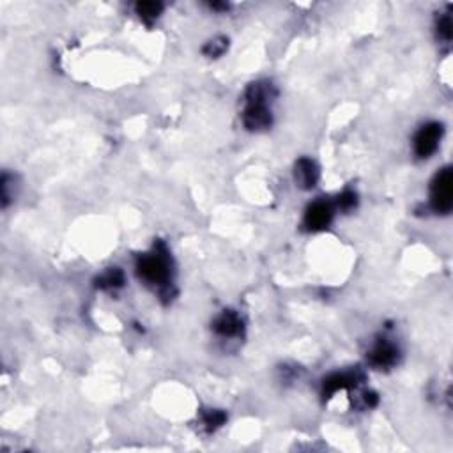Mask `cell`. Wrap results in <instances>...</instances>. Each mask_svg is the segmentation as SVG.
Masks as SVG:
<instances>
[{
  "label": "cell",
  "mask_w": 453,
  "mask_h": 453,
  "mask_svg": "<svg viewBox=\"0 0 453 453\" xmlns=\"http://www.w3.org/2000/svg\"><path fill=\"white\" fill-rule=\"evenodd\" d=\"M335 208L331 202L326 201H317L306 209L305 220H303V225L306 227V230H324L326 227H330L331 220H333Z\"/></svg>",
  "instance_id": "obj_6"
},
{
  "label": "cell",
  "mask_w": 453,
  "mask_h": 453,
  "mask_svg": "<svg viewBox=\"0 0 453 453\" xmlns=\"http://www.w3.org/2000/svg\"><path fill=\"white\" fill-rule=\"evenodd\" d=\"M363 381V374L358 370H349V372H337L326 377L323 383V397L331 398L335 393L342 390H356L358 384Z\"/></svg>",
  "instance_id": "obj_4"
},
{
  "label": "cell",
  "mask_w": 453,
  "mask_h": 453,
  "mask_svg": "<svg viewBox=\"0 0 453 453\" xmlns=\"http://www.w3.org/2000/svg\"><path fill=\"white\" fill-rule=\"evenodd\" d=\"M137 271L140 278H144L147 284L160 285L167 289L170 284V257L165 245L158 242L151 253H145L137 262Z\"/></svg>",
  "instance_id": "obj_1"
},
{
  "label": "cell",
  "mask_w": 453,
  "mask_h": 453,
  "mask_svg": "<svg viewBox=\"0 0 453 453\" xmlns=\"http://www.w3.org/2000/svg\"><path fill=\"white\" fill-rule=\"evenodd\" d=\"M437 34H440V38L444 39V41H450L452 39V20L448 14L441 18L440 23H437Z\"/></svg>",
  "instance_id": "obj_15"
},
{
  "label": "cell",
  "mask_w": 453,
  "mask_h": 453,
  "mask_svg": "<svg viewBox=\"0 0 453 453\" xmlns=\"http://www.w3.org/2000/svg\"><path fill=\"white\" fill-rule=\"evenodd\" d=\"M124 285V273L119 267H110L98 278V287L103 291H116Z\"/></svg>",
  "instance_id": "obj_10"
},
{
  "label": "cell",
  "mask_w": 453,
  "mask_h": 453,
  "mask_svg": "<svg viewBox=\"0 0 453 453\" xmlns=\"http://www.w3.org/2000/svg\"><path fill=\"white\" fill-rule=\"evenodd\" d=\"M337 204L342 211H351V209H354L356 204H358V195L352 190H345L344 194L338 197Z\"/></svg>",
  "instance_id": "obj_14"
},
{
  "label": "cell",
  "mask_w": 453,
  "mask_h": 453,
  "mask_svg": "<svg viewBox=\"0 0 453 453\" xmlns=\"http://www.w3.org/2000/svg\"><path fill=\"white\" fill-rule=\"evenodd\" d=\"M225 413L220 411V409H211V411H206L204 415H202V427H204V430H208V432H213V430L220 429V427L225 423Z\"/></svg>",
  "instance_id": "obj_11"
},
{
  "label": "cell",
  "mask_w": 453,
  "mask_h": 453,
  "mask_svg": "<svg viewBox=\"0 0 453 453\" xmlns=\"http://www.w3.org/2000/svg\"><path fill=\"white\" fill-rule=\"evenodd\" d=\"M227 46H228V41L225 38L213 39V41H209L208 45L204 46V55L211 57V59H216V57H220L225 53Z\"/></svg>",
  "instance_id": "obj_13"
},
{
  "label": "cell",
  "mask_w": 453,
  "mask_h": 453,
  "mask_svg": "<svg viewBox=\"0 0 453 453\" xmlns=\"http://www.w3.org/2000/svg\"><path fill=\"white\" fill-rule=\"evenodd\" d=\"M294 177L301 190H312L317 184V181H319V169H317L315 162L310 158L298 160L294 169Z\"/></svg>",
  "instance_id": "obj_8"
},
{
  "label": "cell",
  "mask_w": 453,
  "mask_h": 453,
  "mask_svg": "<svg viewBox=\"0 0 453 453\" xmlns=\"http://www.w3.org/2000/svg\"><path fill=\"white\" fill-rule=\"evenodd\" d=\"M443 137V126L440 123H429L422 126V130L415 137V152L418 158H429L440 147Z\"/></svg>",
  "instance_id": "obj_3"
},
{
  "label": "cell",
  "mask_w": 453,
  "mask_h": 453,
  "mask_svg": "<svg viewBox=\"0 0 453 453\" xmlns=\"http://www.w3.org/2000/svg\"><path fill=\"white\" fill-rule=\"evenodd\" d=\"M242 123L250 131L267 130L271 123H273V116H271L267 103L246 101L245 112H242Z\"/></svg>",
  "instance_id": "obj_5"
},
{
  "label": "cell",
  "mask_w": 453,
  "mask_h": 453,
  "mask_svg": "<svg viewBox=\"0 0 453 453\" xmlns=\"http://www.w3.org/2000/svg\"><path fill=\"white\" fill-rule=\"evenodd\" d=\"M213 328H215V331L220 335V337H225V338L239 337V335L242 333V320L235 312H232V310H225L222 315L216 317Z\"/></svg>",
  "instance_id": "obj_9"
},
{
  "label": "cell",
  "mask_w": 453,
  "mask_h": 453,
  "mask_svg": "<svg viewBox=\"0 0 453 453\" xmlns=\"http://www.w3.org/2000/svg\"><path fill=\"white\" fill-rule=\"evenodd\" d=\"M137 14L142 18L144 21H147V23H151L152 20H156V18L162 14L163 11V4L160 2H138L137 4Z\"/></svg>",
  "instance_id": "obj_12"
},
{
  "label": "cell",
  "mask_w": 453,
  "mask_h": 453,
  "mask_svg": "<svg viewBox=\"0 0 453 453\" xmlns=\"http://www.w3.org/2000/svg\"><path fill=\"white\" fill-rule=\"evenodd\" d=\"M430 206L440 215H447L453 208V172L450 167L436 174L430 186Z\"/></svg>",
  "instance_id": "obj_2"
},
{
  "label": "cell",
  "mask_w": 453,
  "mask_h": 453,
  "mask_svg": "<svg viewBox=\"0 0 453 453\" xmlns=\"http://www.w3.org/2000/svg\"><path fill=\"white\" fill-rule=\"evenodd\" d=\"M369 362L370 365L379 370L390 369V367H393L398 362L397 345L393 342L386 340V338H381V340L376 342L372 351L369 352Z\"/></svg>",
  "instance_id": "obj_7"
}]
</instances>
